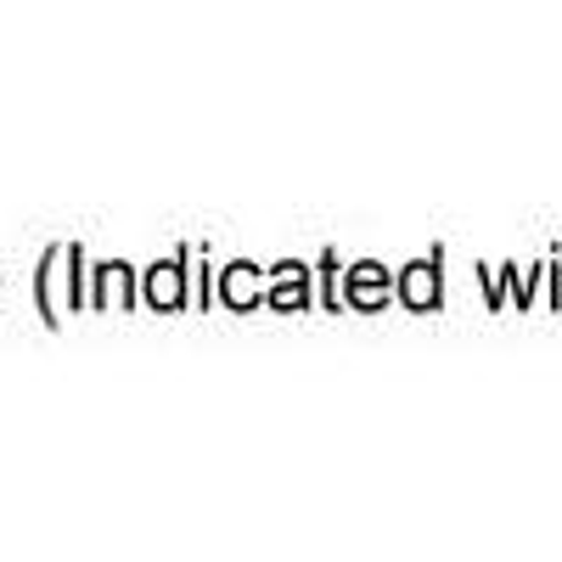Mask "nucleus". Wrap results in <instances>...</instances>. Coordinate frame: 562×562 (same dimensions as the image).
<instances>
[{"label":"nucleus","instance_id":"1","mask_svg":"<svg viewBox=\"0 0 562 562\" xmlns=\"http://www.w3.org/2000/svg\"><path fill=\"white\" fill-rule=\"evenodd\" d=\"M147 293H153V304H164V310L180 304V276H175V265H158V270H153Z\"/></svg>","mask_w":562,"mask_h":562}]
</instances>
